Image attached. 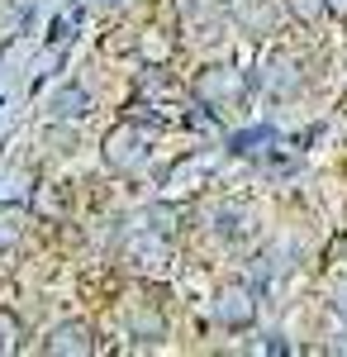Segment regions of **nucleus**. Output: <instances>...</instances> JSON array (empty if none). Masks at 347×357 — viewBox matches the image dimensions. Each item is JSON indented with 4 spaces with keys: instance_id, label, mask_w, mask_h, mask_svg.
<instances>
[{
    "instance_id": "9b49d317",
    "label": "nucleus",
    "mask_w": 347,
    "mask_h": 357,
    "mask_svg": "<svg viewBox=\"0 0 347 357\" xmlns=\"http://www.w3.org/2000/svg\"><path fill=\"white\" fill-rule=\"evenodd\" d=\"M328 10H338V15H347V0H328Z\"/></svg>"
},
{
    "instance_id": "7ed1b4c3",
    "label": "nucleus",
    "mask_w": 347,
    "mask_h": 357,
    "mask_svg": "<svg viewBox=\"0 0 347 357\" xmlns=\"http://www.w3.org/2000/svg\"><path fill=\"white\" fill-rule=\"evenodd\" d=\"M195 96H200L205 105H224V100L238 96V77H233L229 67H210V72L195 77Z\"/></svg>"
},
{
    "instance_id": "f257e3e1",
    "label": "nucleus",
    "mask_w": 347,
    "mask_h": 357,
    "mask_svg": "<svg viewBox=\"0 0 347 357\" xmlns=\"http://www.w3.org/2000/svg\"><path fill=\"white\" fill-rule=\"evenodd\" d=\"M138 158H143V129H138V124H119V129L105 134V162L114 167V172L138 167Z\"/></svg>"
},
{
    "instance_id": "0eeeda50",
    "label": "nucleus",
    "mask_w": 347,
    "mask_h": 357,
    "mask_svg": "<svg viewBox=\"0 0 347 357\" xmlns=\"http://www.w3.org/2000/svg\"><path fill=\"white\" fill-rule=\"evenodd\" d=\"M286 10H291L300 24H314V20L328 15V0H286Z\"/></svg>"
},
{
    "instance_id": "20e7f679",
    "label": "nucleus",
    "mask_w": 347,
    "mask_h": 357,
    "mask_svg": "<svg viewBox=\"0 0 347 357\" xmlns=\"http://www.w3.org/2000/svg\"><path fill=\"white\" fill-rule=\"evenodd\" d=\"M43 348L48 353H91V333H86V324H62Z\"/></svg>"
},
{
    "instance_id": "f03ea898",
    "label": "nucleus",
    "mask_w": 347,
    "mask_h": 357,
    "mask_svg": "<svg viewBox=\"0 0 347 357\" xmlns=\"http://www.w3.org/2000/svg\"><path fill=\"white\" fill-rule=\"evenodd\" d=\"M214 314H219L229 329H247V324H252V314H257L252 291H247V286H224V291H219V301H214Z\"/></svg>"
},
{
    "instance_id": "39448f33",
    "label": "nucleus",
    "mask_w": 347,
    "mask_h": 357,
    "mask_svg": "<svg viewBox=\"0 0 347 357\" xmlns=\"http://www.w3.org/2000/svg\"><path fill=\"white\" fill-rule=\"evenodd\" d=\"M267 86H271V91H281V96L300 86V77H295V62H291V57H276V62H271V77H267Z\"/></svg>"
},
{
    "instance_id": "423d86ee",
    "label": "nucleus",
    "mask_w": 347,
    "mask_h": 357,
    "mask_svg": "<svg viewBox=\"0 0 347 357\" xmlns=\"http://www.w3.org/2000/svg\"><path fill=\"white\" fill-rule=\"evenodd\" d=\"M242 24L252 29V33H271V10L267 0L257 5V0H242Z\"/></svg>"
},
{
    "instance_id": "1a4fd4ad",
    "label": "nucleus",
    "mask_w": 347,
    "mask_h": 357,
    "mask_svg": "<svg viewBox=\"0 0 347 357\" xmlns=\"http://www.w3.org/2000/svg\"><path fill=\"white\" fill-rule=\"evenodd\" d=\"M15 338H20L15 314H5V310H0V353H10V348H15Z\"/></svg>"
},
{
    "instance_id": "6e6552de",
    "label": "nucleus",
    "mask_w": 347,
    "mask_h": 357,
    "mask_svg": "<svg viewBox=\"0 0 347 357\" xmlns=\"http://www.w3.org/2000/svg\"><path fill=\"white\" fill-rule=\"evenodd\" d=\"M53 114H62V119H72V114H86V91H81V86L62 91V96L53 100Z\"/></svg>"
},
{
    "instance_id": "9d476101",
    "label": "nucleus",
    "mask_w": 347,
    "mask_h": 357,
    "mask_svg": "<svg viewBox=\"0 0 347 357\" xmlns=\"http://www.w3.org/2000/svg\"><path fill=\"white\" fill-rule=\"evenodd\" d=\"M134 333H143V338H162V319H157V314H138Z\"/></svg>"
}]
</instances>
